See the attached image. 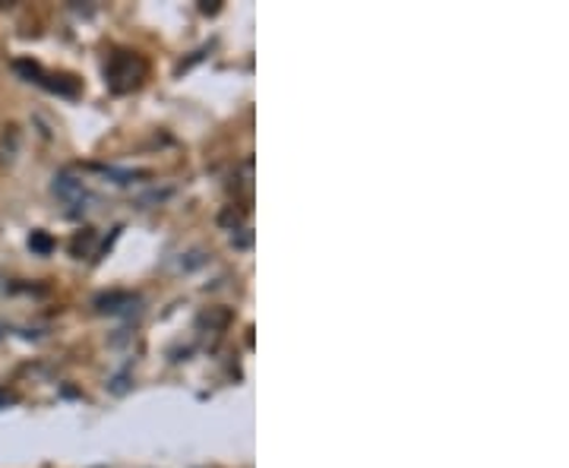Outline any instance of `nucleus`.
Returning a JSON list of instances; mask_svg holds the SVG:
<instances>
[{"label":"nucleus","mask_w":569,"mask_h":468,"mask_svg":"<svg viewBox=\"0 0 569 468\" xmlns=\"http://www.w3.org/2000/svg\"><path fill=\"white\" fill-rule=\"evenodd\" d=\"M142 73H146V63H142L137 54H130V51H118V54H111V63H108V70H104L108 86H111L114 92L137 89L142 80Z\"/></svg>","instance_id":"obj_1"},{"label":"nucleus","mask_w":569,"mask_h":468,"mask_svg":"<svg viewBox=\"0 0 569 468\" xmlns=\"http://www.w3.org/2000/svg\"><path fill=\"white\" fill-rule=\"evenodd\" d=\"M51 190H54V197H58L70 212H82L86 206L92 203V197H89V190H86V181L77 178L73 171H61V175H54Z\"/></svg>","instance_id":"obj_2"},{"label":"nucleus","mask_w":569,"mask_h":468,"mask_svg":"<svg viewBox=\"0 0 569 468\" xmlns=\"http://www.w3.org/2000/svg\"><path fill=\"white\" fill-rule=\"evenodd\" d=\"M29 245H32V247H39V250H48V247H51V245H48V238H41V235H39V238H32V241H29Z\"/></svg>","instance_id":"obj_3"}]
</instances>
